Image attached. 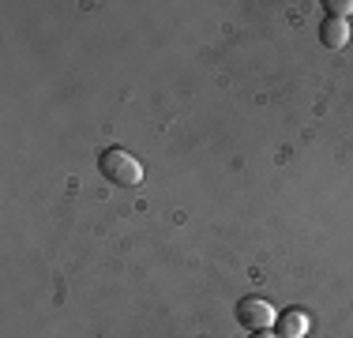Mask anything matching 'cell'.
<instances>
[{"mask_svg":"<svg viewBox=\"0 0 353 338\" xmlns=\"http://www.w3.org/2000/svg\"><path fill=\"white\" fill-rule=\"evenodd\" d=\"M98 169H102L105 181L121 184V188H136V184H143V166H139L124 147H109V150H102V158H98Z\"/></svg>","mask_w":353,"mask_h":338,"instance_id":"obj_1","label":"cell"},{"mask_svg":"<svg viewBox=\"0 0 353 338\" xmlns=\"http://www.w3.org/2000/svg\"><path fill=\"white\" fill-rule=\"evenodd\" d=\"M274 304L267 301V297H241L237 301V324L245 327V331H267V327L274 324Z\"/></svg>","mask_w":353,"mask_h":338,"instance_id":"obj_2","label":"cell"},{"mask_svg":"<svg viewBox=\"0 0 353 338\" xmlns=\"http://www.w3.org/2000/svg\"><path fill=\"white\" fill-rule=\"evenodd\" d=\"M319 38H323V46L342 49V46L350 41V27H346V19H327L323 27H319Z\"/></svg>","mask_w":353,"mask_h":338,"instance_id":"obj_3","label":"cell"},{"mask_svg":"<svg viewBox=\"0 0 353 338\" xmlns=\"http://www.w3.org/2000/svg\"><path fill=\"white\" fill-rule=\"evenodd\" d=\"M279 327H282V338H305L308 319L301 316V312H285V316L279 319Z\"/></svg>","mask_w":353,"mask_h":338,"instance_id":"obj_4","label":"cell"},{"mask_svg":"<svg viewBox=\"0 0 353 338\" xmlns=\"http://www.w3.org/2000/svg\"><path fill=\"white\" fill-rule=\"evenodd\" d=\"M323 8L331 12V19H346V15H353V0H323Z\"/></svg>","mask_w":353,"mask_h":338,"instance_id":"obj_5","label":"cell"},{"mask_svg":"<svg viewBox=\"0 0 353 338\" xmlns=\"http://www.w3.org/2000/svg\"><path fill=\"white\" fill-rule=\"evenodd\" d=\"M252 338H279V335H267V331H256V335H252Z\"/></svg>","mask_w":353,"mask_h":338,"instance_id":"obj_6","label":"cell"}]
</instances>
